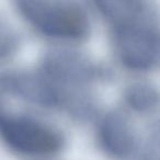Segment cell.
<instances>
[{"label": "cell", "instance_id": "cell-1", "mask_svg": "<svg viewBox=\"0 0 160 160\" xmlns=\"http://www.w3.org/2000/svg\"><path fill=\"white\" fill-rule=\"evenodd\" d=\"M22 18L45 36L80 41L90 32L87 12L75 0H14Z\"/></svg>", "mask_w": 160, "mask_h": 160}, {"label": "cell", "instance_id": "cell-2", "mask_svg": "<svg viewBox=\"0 0 160 160\" xmlns=\"http://www.w3.org/2000/svg\"><path fill=\"white\" fill-rule=\"evenodd\" d=\"M0 138L12 150L31 157H48L62 150L64 137L53 125L34 116L0 108Z\"/></svg>", "mask_w": 160, "mask_h": 160}, {"label": "cell", "instance_id": "cell-3", "mask_svg": "<svg viewBox=\"0 0 160 160\" xmlns=\"http://www.w3.org/2000/svg\"><path fill=\"white\" fill-rule=\"evenodd\" d=\"M157 25H137L115 29V48L124 66L132 70L146 71L157 66L159 34Z\"/></svg>", "mask_w": 160, "mask_h": 160}, {"label": "cell", "instance_id": "cell-4", "mask_svg": "<svg viewBox=\"0 0 160 160\" xmlns=\"http://www.w3.org/2000/svg\"><path fill=\"white\" fill-rule=\"evenodd\" d=\"M101 13L115 29L157 25V14L150 0H93Z\"/></svg>", "mask_w": 160, "mask_h": 160}, {"label": "cell", "instance_id": "cell-5", "mask_svg": "<svg viewBox=\"0 0 160 160\" xmlns=\"http://www.w3.org/2000/svg\"><path fill=\"white\" fill-rule=\"evenodd\" d=\"M99 139L105 151L120 158L133 155L138 146L133 123L120 112H112L103 118L99 128Z\"/></svg>", "mask_w": 160, "mask_h": 160}, {"label": "cell", "instance_id": "cell-6", "mask_svg": "<svg viewBox=\"0 0 160 160\" xmlns=\"http://www.w3.org/2000/svg\"><path fill=\"white\" fill-rule=\"evenodd\" d=\"M1 83L10 92L44 107H57L65 98L57 88L46 82V80L27 73H9L1 79Z\"/></svg>", "mask_w": 160, "mask_h": 160}, {"label": "cell", "instance_id": "cell-7", "mask_svg": "<svg viewBox=\"0 0 160 160\" xmlns=\"http://www.w3.org/2000/svg\"><path fill=\"white\" fill-rule=\"evenodd\" d=\"M47 75L62 85H85L93 79L94 68L89 62L73 54L55 53L46 59Z\"/></svg>", "mask_w": 160, "mask_h": 160}, {"label": "cell", "instance_id": "cell-8", "mask_svg": "<svg viewBox=\"0 0 160 160\" xmlns=\"http://www.w3.org/2000/svg\"><path fill=\"white\" fill-rule=\"evenodd\" d=\"M127 101L134 110L138 112H148L157 107V92L148 86H133L127 92Z\"/></svg>", "mask_w": 160, "mask_h": 160}, {"label": "cell", "instance_id": "cell-9", "mask_svg": "<svg viewBox=\"0 0 160 160\" xmlns=\"http://www.w3.org/2000/svg\"><path fill=\"white\" fill-rule=\"evenodd\" d=\"M17 45V40L11 28L0 19V57L12 53Z\"/></svg>", "mask_w": 160, "mask_h": 160}]
</instances>
